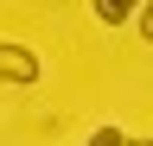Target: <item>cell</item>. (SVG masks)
Wrapping results in <instances>:
<instances>
[{
    "instance_id": "6da1fadb",
    "label": "cell",
    "mask_w": 153,
    "mask_h": 146,
    "mask_svg": "<svg viewBox=\"0 0 153 146\" xmlns=\"http://www.w3.org/2000/svg\"><path fill=\"white\" fill-rule=\"evenodd\" d=\"M0 83H13V89L38 83V57H32L26 45H0Z\"/></svg>"
},
{
    "instance_id": "7a4b0ae2",
    "label": "cell",
    "mask_w": 153,
    "mask_h": 146,
    "mask_svg": "<svg viewBox=\"0 0 153 146\" xmlns=\"http://www.w3.org/2000/svg\"><path fill=\"white\" fill-rule=\"evenodd\" d=\"M96 7V19L102 26H128V19H140V0H89Z\"/></svg>"
},
{
    "instance_id": "3957f363",
    "label": "cell",
    "mask_w": 153,
    "mask_h": 146,
    "mask_svg": "<svg viewBox=\"0 0 153 146\" xmlns=\"http://www.w3.org/2000/svg\"><path fill=\"white\" fill-rule=\"evenodd\" d=\"M89 146H128V134H121V127H115V121H102V127H96V134H89Z\"/></svg>"
},
{
    "instance_id": "277c9868",
    "label": "cell",
    "mask_w": 153,
    "mask_h": 146,
    "mask_svg": "<svg viewBox=\"0 0 153 146\" xmlns=\"http://www.w3.org/2000/svg\"><path fill=\"white\" fill-rule=\"evenodd\" d=\"M134 26H140V38L153 45V0H147V7H140V19H134Z\"/></svg>"
}]
</instances>
